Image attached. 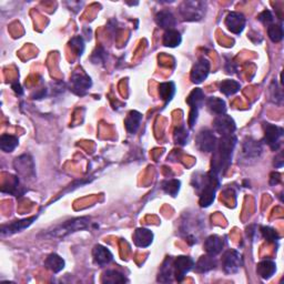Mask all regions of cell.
Listing matches in <instances>:
<instances>
[{
    "mask_svg": "<svg viewBox=\"0 0 284 284\" xmlns=\"http://www.w3.org/2000/svg\"><path fill=\"white\" fill-rule=\"evenodd\" d=\"M107 58V51L103 49V47H98L94 51L91 56V61L98 64V63H103L106 61Z\"/></svg>",
    "mask_w": 284,
    "mask_h": 284,
    "instance_id": "37",
    "label": "cell"
},
{
    "mask_svg": "<svg viewBox=\"0 0 284 284\" xmlns=\"http://www.w3.org/2000/svg\"><path fill=\"white\" fill-rule=\"evenodd\" d=\"M237 136L234 134L221 136L218 140L216 149L213 150L211 161V172L217 174L218 177L225 174L232 162V155L237 146Z\"/></svg>",
    "mask_w": 284,
    "mask_h": 284,
    "instance_id": "1",
    "label": "cell"
},
{
    "mask_svg": "<svg viewBox=\"0 0 284 284\" xmlns=\"http://www.w3.org/2000/svg\"><path fill=\"white\" fill-rule=\"evenodd\" d=\"M142 121V114L139 111L132 110L128 113L127 118L124 120L125 129H127L130 134H134L138 129L140 128V124Z\"/></svg>",
    "mask_w": 284,
    "mask_h": 284,
    "instance_id": "23",
    "label": "cell"
},
{
    "mask_svg": "<svg viewBox=\"0 0 284 284\" xmlns=\"http://www.w3.org/2000/svg\"><path fill=\"white\" fill-rule=\"evenodd\" d=\"M245 23H247V20H245L244 16L236 12L230 13L226 18L227 28L236 35H240L243 31Z\"/></svg>",
    "mask_w": 284,
    "mask_h": 284,
    "instance_id": "14",
    "label": "cell"
},
{
    "mask_svg": "<svg viewBox=\"0 0 284 284\" xmlns=\"http://www.w3.org/2000/svg\"><path fill=\"white\" fill-rule=\"evenodd\" d=\"M36 219L37 217H32V218H28V219L14 221L12 223H8V225H4L2 227V236L3 237L12 236V234L23 231L25 229L30 227L32 225V222H34Z\"/></svg>",
    "mask_w": 284,
    "mask_h": 284,
    "instance_id": "16",
    "label": "cell"
},
{
    "mask_svg": "<svg viewBox=\"0 0 284 284\" xmlns=\"http://www.w3.org/2000/svg\"><path fill=\"white\" fill-rule=\"evenodd\" d=\"M182 41V37L181 34L176 29L172 30H167L163 35V39H162V43L163 46L166 47H170V48H176L178 47L180 43Z\"/></svg>",
    "mask_w": 284,
    "mask_h": 284,
    "instance_id": "27",
    "label": "cell"
},
{
    "mask_svg": "<svg viewBox=\"0 0 284 284\" xmlns=\"http://www.w3.org/2000/svg\"><path fill=\"white\" fill-rule=\"evenodd\" d=\"M218 264V262L216 260V258L213 255H203L198 260L196 263H194V270L198 273H205L209 272L213 269H216V266Z\"/></svg>",
    "mask_w": 284,
    "mask_h": 284,
    "instance_id": "22",
    "label": "cell"
},
{
    "mask_svg": "<svg viewBox=\"0 0 284 284\" xmlns=\"http://www.w3.org/2000/svg\"><path fill=\"white\" fill-rule=\"evenodd\" d=\"M213 129L221 136L231 135L237 130V124L230 116L221 114V116H217L216 119L213 120Z\"/></svg>",
    "mask_w": 284,
    "mask_h": 284,
    "instance_id": "10",
    "label": "cell"
},
{
    "mask_svg": "<svg viewBox=\"0 0 284 284\" xmlns=\"http://www.w3.org/2000/svg\"><path fill=\"white\" fill-rule=\"evenodd\" d=\"M154 241V233L149 229L139 228L133 233V242L139 248H148Z\"/></svg>",
    "mask_w": 284,
    "mask_h": 284,
    "instance_id": "18",
    "label": "cell"
},
{
    "mask_svg": "<svg viewBox=\"0 0 284 284\" xmlns=\"http://www.w3.org/2000/svg\"><path fill=\"white\" fill-rule=\"evenodd\" d=\"M14 166L18 173L24 177H35V166L29 156H21L15 160Z\"/></svg>",
    "mask_w": 284,
    "mask_h": 284,
    "instance_id": "15",
    "label": "cell"
},
{
    "mask_svg": "<svg viewBox=\"0 0 284 284\" xmlns=\"http://www.w3.org/2000/svg\"><path fill=\"white\" fill-rule=\"evenodd\" d=\"M92 81L88 75L83 71H75L70 78V89L78 96L86 95L91 88Z\"/></svg>",
    "mask_w": 284,
    "mask_h": 284,
    "instance_id": "8",
    "label": "cell"
},
{
    "mask_svg": "<svg viewBox=\"0 0 284 284\" xmlns=\"http://www.w3.org/2000/svg\"><path fill=\"white\" fill-rule=\"evenodd\" d=\"M64 265H65L64 260L56 253L48 255V258L45 261V266L48 270L52 271L53 273H59L60 271L63 270Z\"/></svg>",
    "mask_w": 284,
    "mask_h": 284,
    "instance_id": "26",
    "label": "cell"
},
{
    "mask_svg": "<svg viewBox=\"0 0 284 284\" xmlns=\"http://www.w3.org/2000/svg\"><path fill=\"white\" fill-rule=\"evenodd\" d=\"M69 46L71 48V50L75 51V53L77 56H83V53L85 51V40L81 36H76L73 39L70 40Z\"/></svg>",
    "mask_w": 284,
    "mask_h": 284,
    "instance_id": "35",
    "label": "cell"
},
{
    "mask_svg": "<svg viewBox=\"0 0 284 284\" xmlns=\"http://www.w3.org/2000/svg\"><path fill=\"white\" fill-rule=\"evenodd\" d=\"M159 95L161 99L165 101V103L170 102L172 100V98L176 95V85L171 81L169 83H162L159 86Z\"/></svg>",
    "mask_w": 284,
    "mask_h": 284,
    "instance_id": "29",
    "label": "cell"
},
{
    "mask_svg": "<svg viewBox=\"0 0 284 284\" xmlns=\"http://www.w3.org/2000/svg\"><path fill=\"white\" fill-rule=\"evenodd\" d=\"M226 67H227L226 70H227L228 74H234V73H236V70H237L236 64H234V62L231 61V59L227 60V61H226Z\"/></svg>",
    "mask_w": 284,
    "mask_h": 284,
    "instance_id": "40",
    "label": "cell"
},
{
    "mask_svg": "<svg viewBox=\"0 0 284 284\" xmlns=\"http://www.w3.org/2000/svg\"><path fill=\"white\" fill-rule=\"evenodd\" d=\"M243 265L242 254L237 250H229L222 256V267L227 274L238 273Z\"/></svg>",
    "mask_w": 284,
    "mask_h": 284,
    "instance_id": "7",
    "label": "cell"
},
{
    "mask_svg": "<svg viewBox=\"0 0 284 284\" xmlns=\"http://www.w3.org/2000/svg\"><path fill=\"white\" fill-rule=\"evenodd\" d=\"M223 247H225V241L223 239L219 236H210L207 237L206 240L204 241V249L206 251L207 254L216 256L219 254Z\"/></svg>",
    "mask_w": 284,
    "mask_h": 284,
    "instance_id": "21",
    "label": "cell"
},
{
    "mask_svg": "<svg viewBox=\"0 0 284 284\" xmlns=\"http://www.w3.org/2000/svg\"><path fill=\"white\" fill-rule=\"evenodd\" d=\"M205 105L209 109V111L216 116H221V114H226L227 112V105L220 98L217 97H210L207 98L205 101Z\"/></svg>",
    "mask_w": 284,
    "mask_h": 284,
    "instance_id": "25",
    "label": "cell"
},
{
    "mask_svg": "<svg viewBox=\"0 0 284 284\" xmlns=\"http://www.w3.org/2000/svg\"><path fill=\"white\" fill-rule=\"evenodd\" d=\"M101 282L102 283H111V284H116V283H125L128 282V278L125 277L121 272L116 271V270H108L101 277Z\"/></svg>",
    "mask_w": 284,
    "mask_h": 284,
    "instance_id": "30",
    "label": "cell"
},
{
    "mask_svg": "<svg viewBox=\"0 0 284 284\" xmlns=\"http://www.w3.org/2000/svg\"><path fill=\"white\" fill-rule=\"evenodd\" d=\"M173 278H174L173 259L168 256L160 267L159 275H158V282L170 283L173 281Z\"/></svg>",
    "mask_w": 284,
    "mask_h": 284,
    "instance_id": "20",
    "label": "cell"
},
{
    "mask_svg": "<svg viewBox=\"0 0 284 284\" xmlns=\"http://www.w3.org/2000/svg\"><path fill=\"white\" fill-rule=\"evenodd\" d=\"M204 94L200 88L193 89L191 91V94L187 98V103L190 106V112H189V125L190 128H193L194 124L198 120L199 110L204 103Z\"/></svg>",
    "mask_w": 284,
    "mask_h": 284,
    "instance_id": "6",
    "label": "cell"
},
{
    "mask_svg": "<svg viewBox=\"0 0 284 284\" xmlns=\"http://www.w3.org/2000/svg\"><path fill=\"white\" fill-rule=\"evenodd\" d=\"M260 230L262 237H263L267 242L275 243L278 241V239H280L277 232L274 230V229H272L270 227H262Z\"/></svg>",
    "mask_w": 284,
    "mask_h": 284,
    "instance_id": "36",
    "label": "cell"
},
{
    "mask_svg": "<svg viewBox=\"0 0 284 284\" xmlns=\"http://www.w3.org/2000/svg\"><path fill=\"white\" fill-rule=\"evenodd\" d=\"M19 140L12 134H3L0 136V149L4 152H13L18 147Z\"/></svg>",
    "mask_w": 284,
    "mask_h": 284,
    "instance_id": "28",
    "label": "cell"
},
{
    "mask_svg": "<svg viewBox=\"0 0 284 284\" xmlns=\"http://www.w3.org/2000/svg\"><path fill=\"white\" fill-rule=\"evenodd\" d=\"M283 152H280L275 158H274V167L275 168H282L283 167Z\"/></svg>",
    "mask_w": 284,
    "mask_h": 284,
    "instance_id": "41",
    "label": "cell"
},
{
    "mask_svg": "<svg viewBox=\"0 0 284 284\" xmlns=\"http://www.w3.org/2000/svg\"><path fill=\"white\" fill-rule=\"evenodd\" d=\"M240 88H241V85H240L236 80L227 79V80H223L220 84V91L226 96L236 95L237 92L240 90Z\"/></svg>",
    "mask_w": 284,
    "mask_h": 284,
    "instance_id": "31",
    "label": "cell"
},
{
    "mask_svg": "<svg viewBox=\"0 0 284 284\" xmlns=\"http://www.w3.org/2000/svg\"><path fill=\"white\" fill-rule=\"evenodd\" d=\"M194 266V261L190 256L180 255L176 260H173L174 267V278L178 282H182L184 280L187 273H189Z\"/></svg>",
    "mask_w": 284,
    "mask_h": 284,
    "instance_id": "11",
    "label": "cell"
},
{
    "mask_svg": "<svg viewBox=\"0 0 284 284\" xmlns=\"http://www.w3.org/2000/svg\"><path fill=\"white\" fill-rule=\"evenodd\" d=\"M276 271V264L271 260H264L261 261L260 263L256 265V273L263 278V280H269L270 277L274 275Z\"/></svg>",
    "mask_w": 284,
    "mask_h": 284,
    "instance_id": "24",
    "label": "cell"
},
{
    "mask_svg": "<svg viewBox=\"0 0 284 284\" xmlns=\"http://www.w3.org/2000/svg\"><path fill=\"white\" fill-rule=\"evenodd\" d=\"M12 87H13V89H14V91L16 92V94L17 95H23V88H21V86L19 85V83L18 81H16V83H14L13 85H12Z\"/></svg>",
    "mask_w": 284,
    "mask_h": 284,
    "instance_id": "42",
    "label": "cell"
},
{
    "mask_svg": "<svg viewBox=\"0 0 284 284\" xmlns=\"http://www.w3.org/2000/svg\"><path fill=\"white\" fill-rule=\"evenodd\" d=\"M281 182V174L278 172H273L271 173V178H270V183L271 185H276Z\"/></svg>",
    "mask_w": 284,
    "mask_h": 284,
    "instance_id": "39",
    "label": "cell"
},
{
    "mask_svg": "<svg viewBox=\"0 0 284 284\" xmlns=\"http://www.w3.org/2000/svg\"><path fill=\"white\" fill-rule=\"evenodd\" d=\"M156 23L162 29L172 30L177 25V19L169 10H161L156 15Z\"/></svg>",
    "mask_w": 284,
    "mask_h": 284,
    "instance_id": "19",
    "label": "cell"
},
{
    "mask_svg": "<svg viewBox=\"0 0 284 284\" xmlns=\"http://www.w3.org/2000/svg\"><path fill=\"white\" fill-rule=\"evenodd\" d=\"M210 73V62L204 57H201L198 61L194 63L191 70V81L193 84L199 85L207 78Z\"/></svg>",
    "mask_w": 284,
    "mask_h": 284,
    "instance_id": "13",
    "label": "cell"
},
{
    "mask_svg": "<svg viewBox=\"0 0 284 284\" xmlns=\"http://www.w3.org/2000/svg\"><path fill=\"white\" fill-rule=\"evenodd\" d=\"M180 185H181V182L179 181L177 179H170V180H166L161 183V188L165 192L171 196H177V194L179 193L180 191Z\"/></svg>",
    "mask_w": 284,
    "mask_h": 284,
    "instance_id": "32",
    "label": "cell"
},
{
    "mask_svg": "<svg viewBox=\"0 0 284 284\" xmlns=\"http://www.w3.org/2000/svg\"><path fill=\"white\" fill-rule=\"evenodd\" d=\"M205 10V3L189 0V2H183L181 4L179 12L184 21H200L204 17Z\"/></svg>",
    "mask_w": 284,
    "mask_h": 284,
    "instance_id": "3",
    "label": "cell"
},
{
    "mask_svg": "<svg viewBox=\"0 0 284 284\" xmlns=\"http://www.w3.org/2000/svg\"><path fill=\"white\" fill-rule=\"evenodd\" d=\"M262 144L260 141H256L253 138H245L242 147H241V154L239 156V163H245L250 165L259 159L262 155Z\"/></svg>",
    "mask_w": 284,
    "mask_h": 284,
    "instance_id": "4",
    "label": "cell"
},
{
    "mask_svg": "<svg viewBox=\"0 0 284 284\" xmlns=\"http://www.w3.org/2000/svg\"><path fill=\"white\" fill-rule=\"evenodd\" d=\"M173 139L174 142H176V145L178 146H185L188 144V140H189V132L187 128L184 127V125H179L176 129H174V132H173Z\"/></svg>",
    "mask_w": 284,
    "mask_h": 284,
    "instance_id": "33",
    "label": "cell"
},
{
    "mask_svg": "<svg viewBox=\"0 0 284 284\" xmlns=\"http://www.w3.org/2000/svg\"><path fill=\"white\" fill-rule=\"evenodd\" d=\"M264 142L273 151H277L281 147V139L283 138L284 130L275 124L264 123Z\"/></svg>",
    "mask_w": 284,
    "mask_h": 284,
    "instance_id": "9",
    "label": "cell"
},
{
    "mask_svg": "<svg viewBox=\"0 0 284 284\" xmlns=\"http://www.w3.org/2000/svg\"><path fill=\"white\" fill-rule=\"evenodd\" d=\"M217 144V136L209 129H202L196 136V147L202 152H213Z\"/></svg>",
    "mask_w": 284,
    "mask_h": 284,
    "instance_id": "12",
    "label": "cell"
},
{
    "mask_svg": "<svg viewBox=\"0 0 284 284\" xmlns=\"http://www.w3.org/2000/svg\"><path fill=\"white\" fill-rule=\"evenodd\" d=\"M193 184L200 193V205L202 207L210 206L216 199L217 189L220 185V178L211 171L209 173L202 174L201 177L196 174L193 178Z\"/></svg>",
    "mask_w": 284,
    "mask_h": 284,
    "instance_id": "2",
    "label": "cell"
},
{
    "mask_svg": "<svg viewBox=\"0 0 284 284\" xmlns=\"http://www.w3.org/2000/svg\"><path fill=\"white\" fill-rule=\"evenodd\" d=\"M267 35L271 41L273 42H280L283 39V26L282 24L276 25L272 24L267 27Z\"/></svg>",
    "mask_w": 284,
    "mask_h": 284,
    "instance_id": "34",
    "label": "cell"
},
{
    "mask_svg": "<svg viewBox=\"0 0 284 284\" xmlns=\"http://www.w3.org/2000/svg\"><path fill=\"white\" fill-rule=\"evenodd\" d=\"M92 256H94L96 263L100 266H105L113 260V254L111 253V251L101 244L95 245L94 250H92Z\"/></svg>",
    "mask_w": 284,
    "mask_h": 284,
    "instance_id": "17",
    "label": "cell"
},
{
    "mask_svg": "<svg viewBox=\"0 0 284 284\" xmlns=\"http://www.w3.org/2000/svg\"><path fill=\"white\" fill-rule=\"evenodd\" d=\"M90 225V219L87 217H81V218H76V219L65 221L62 223L61 226L57 227L54 230L51 232L52 237L57 238H64L69 236L70 233L77 232L80 230H85L89 227Z\"/></svg>",
    "mask_w": 284,
    "mask_h": 284,
    "instance_id": "5",
    "label": "cell"
},
{
    "mask_svg": "<svg viewBox=\"0 0 284 284\" xmlns=\"http://www.w3.org/2000/svg\"><path fill=\"white\" fill-rule=\"evenodd\" d=\"M258 19L259 21H261L262 24L263 25H267V26H270L272 25L273 23V15L272 13L270 12V10H264V12H262L259 16H258Z\"/></svg>",
    "mask_w": 284,
    "mask_h": 284,
    "instance_id": "38",
    "label": "cell"
}]
</instances>
